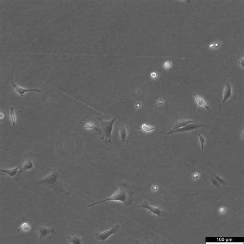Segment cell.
<instances>
[{
    "label": "cell",
    "instance_id": "6da1fadb",
    "mask_svg": "<svg viewBox=\"0 0 244 244\" xmlns=\"http://www.w3.org/2000/svg\"><path fill=\"white\" fill-rule=\"evenodd\" d=\"M102 118V116H101V118L98 119L100 122L99 126L97 128L94 127V128L98 131V134L101 135V138L105 139V142L111 143V135L116 118L108 121H103Z\"/></svg>",
    "mask_w": 244,
    "mask_h": 244
},
{
    "label": "cell",
    "instance_id": "7a4b0ae2",
    "mask_svg": "<svg viewBox=\"0 0 244 244\" xmlns=\"http://www.w3.org/2000/svg\"><path fill=\"white\" fill-rule=\"evenodd\" d=\"M127 195L125 190L123 188H120L117 191L115 192L111 196L105 199L104 200H100L99 202H96L95 203H92L87 206V207H91L92 206H95L96 204L102 203L103 202H107V201H119L122 203H126L127 200Z\"/></svg>",
    "mask_w": 244,
    "mask_h": 244
},
{
    "label": "cell",
    "instance_id": "3957f363",
    "mask_svg": "<svg viewBox=\"0 0 244 244\" xmlns=\"http://www.w3.org/2000/svg\"><path fill=\"white\" fill-rule=\"evenodd\" d=\"M58 173L59 171H55L51 173L46 177L40 180L36 181V184L37 185H47L49 187H52L57 182Z\"/></svg>",
    "mask_w": 244,
    "mask_h": 244
},
{
    "label": "cell",
    "instance_id": "277c9868",
    "mask_svg": "<svg viewBox=\"0 0 244 244\" xmlns=\"http://www.w3.org/2000/svg\"><path fill=\"white\" fill-rule=\"evenodd\" d=\"M121 226L120 225H116L115 226L112 227L110 229L107 231H104L102 233H96L95 234L96 240L101 241L105 242L111 235L115 234L119 231L120 228Z\"/></svg>",
    "mask_w": 244,
    "mask_h": 244
},
{
    "label": "cell",
    "instance_id": "5b68a950",
    "mask_svg": "<svg viewBox=\"0 0 244 244\" xmlns=\"http://www.w3.org/2000/svg\"><path fill=\"white\" fill-rule=\"evenodd\" d=\"M203 127H209V128L210 127L209 126L204 125V124L193 123L189 124L186 125L185 126L183 127L174 130H173V131L169 130V132L167 133V135H169V134H175V133L191 131V130H192L195 129Z\"/></svg>",
    "mask_w": 244,
    "mask_h": 244
},
{
    "label": "cell",
    "instance_id": "8992f818",
    "mask_svg": "<svg viewBox=\"0 0 244 244\" xmlns=\"http://www.w3.org/2000/svg\"><path fill=\"white\" fill-rule=\"evenodd\" d=\"M139 207H142V208H144V209L149 210V211H150V212H152L153 213L157 215L160 217L165 216V215L166 214V212H164V211L161 210L159 208H158V207H154L150 206V204L148 203L147 200H145L143 203H142Z\"/></svg>",
    "mask_w": 244,
    "mask_h": 244
},
{
    "label": "cell",
    "instance_id": "52a82bcc",
    "mask_svg": "<svg viewBox=\"0 0 244 244\" xmlns=\"http://www.w3.org/2000/svg\"><path fill=\"white\" fill-rule=\"evenodd\" d=\"M14 71L12 73V84L13 88L15 89V91L18 93L19 95L22 97H24V94L25 93L28 92H41V90L38 89H25L20 87L19 85H17L16 84L13 82V74Z\"/></svg>",
    "mask_w": 244,
    "mask_h": 244
},
{
    "label": "cell",
    "instance_id": "ba28073f",
    "mask_svg": "<svg viewBox=\"0 0 244 244\" xmlns=\"http://www.w3.org/2000/svg\"><path fill=\"white\" fill-rule=\"evenodd\" d=\"M37 231L39 234V241L44 239L50 234L55 232V229L53 228H48L45 226H40L37 228Z\"/></svg>",
    "mask_w": 244,
    "mask_h": 244
},
{
    "label": "cell",
    "instance_id": "9c48e42d",
    "mask_svg": "<svg viewBox=\"0 0 244 244\" xmlns=\"http://www.w3.org/2000/svg\"><path fill=\"white\" fill-rule=\"evenodd\" d=\"M232 95V85L229 82H226V86L224 91V96H223V100L222 105L226 102L227 100L230 99Z\"/></svg>",
    "mask_w": 244,
    "mask_h": 244
},
{
    "label": "cell",
    "instance_id": "30bf717a",
    "mask_svg": "<svg viewBox=\"0 0 244 244\" xmlns=\"http://www.w3.org/2000/svg\"><path fill=\"white\" fill-rule=\"evenodd\" d=\"M33 167H34L33 162L30 158L25 159L23 165L20 166V169L18 172V175H20L21 173L24 172V171L32 169Z\"/></svg>",
    "mask_w": 244,
    "mask_h": 244
},
{
    "label": "cell",
    "instance_id": "8fae6325",
    "mask_svg": "<svg viewBox=\"0 0 244 244\" xmlns=\"http://www.w3.org/2000/svg\"><path fill=\"white\" fill-rule=\"evenodd\" d=\"M196 121H192V120H180V121H177L173 125L172 129L171 131H173L174 130L177 129L179 128H181L185 126L186 125H188L189 124L195 123Z\"/></svg>",
    "mask_w": 244,
    "mask_h": 244
},
{
    "label": "cell",
    "instance_id": "7c38bea8",
    "mask_svg": "<svg viewBox=\"0 0 244 244\" xmlns=\"http://www.w3.org/2000/svg\"><path fill=\"white\" fill-rule=\"evenodd\" d=\"M68 238L71 244H81L84 243V239L74 233H72L71 235H70Z\"/></svg>",
    "mask_w": 244,
    "mask_h": 244
},
{
    "label": "cell",
    "instance_id": "4fadbf2b",
    "mask_svg": "<svg viewBox=\"0 0 244 244\" xmlns=\"http://www.w3.org/2000/svg\"><path fill=\"white\" fill-rule=\"evenodd\" d=\"M20 169V166H18L17 168H12V169H1L0 171L1 172L7 174L9 175V176L14 177L15 175H16L17 173L19 172Z\"/></svg>",
    "mask_w": 244,
    "mask_h": 244
},
{
    "label": "cell",
    "instance_id": "5bb4252c",
    "mask_svg": "<svg viewBox=\"0 0 244 244\" xmlns=\"http://www.w3.org/2000/svg\"><path fill=\"white\" fill-rule=\"evenodd\" d=\"M194 96L196 102L197 103V104L199 106H202V107H203L207 109V110H210L209 107L207 106L206 102L202 97H200L199 96L196 94H194Z\"/></svg>",
    "mask_w": 244,
    "mask_h": 244
},
{
    "label": "cell",
    "instance_id": "9a60e30c",
    "mask_svg": "<svg viewBox=\"0 0 244 244\" xmlns=\"http://www.w3.org/2000/svg\"><path fill=\"white\" fill-rule=\"evenodd\" d=\"M120 135L121 141L124 142L126 140L127 137V129L124 125H121L120 127Z\"/></svg>",
    "mask_w": 244,
    "mask_h": 244
},
{
    "label": "cell",
    "instance_id": "2e32d148",
    "mask_svg": "<svg viewBox=\"0 0 244 244\" xmlns=\"http://www.w3.org/2000/svg\"><path fill=\"white\" fill-rule=\"evenodd\" d=\"M10 119H11L12 124V125H13V127L15 128V125H16V117L15 111H14V109H13V108L12 107H10Z\"/></svg>",
    "mask_w": 244,
    "mask_h": 244
},
{
    "label": "cell",
    "instance_id": "e0dca14e",
    "mask_svg": "<svg viewBox=\"0 0 244 244\" xmlns=\"http://www.w3.org/2000/svg\"><path fill=\"white\" fill-rule=\"evenodd\" d=\"M30 228H31V227H30V225H28L27 223L25 222V223H23V224H22V225L20 227L19 229H18L17 231H18V232H20L21 230H24V231H27L30 229Z\"/></svg>",
    "mask_w": 244,
    "mask_h": 244
},
{
    "label": "cell",
    "instance_id": "ac0fdd59",
    "mask_svg": "<svg viewBox=\"0 0 244 244\" xmlns=\"http://www.w3.org/2000/svg\"><path fill=\"white\" fill-rule=\"evenodd\" d=\"M155 128L153 127L150 126H149V125H146L145 124H144L143 125H142V129L144 131H146V132H150V131H153V130H154Z\"/></svg>",
    "mask_w": 244,
    "mask_h": 244
},
{
    "label": "cell",
    "instance_id": "d6986e66",
    "mask_svg": "<svg viewBox=\"0 0 244 244\" xmlns=\"http://www.w3.org/2000/svg\"><path fill=\"white\" fill-rule=\"evenodd\" d=\"M212 173H213V175H214V176L216 180L218 181V183H219L220 184H224V185H226V183H225L224 180L222 179V178H220V177H219L218 176H217V175H215V173H214L213 172H212Z\"/></svg>",
    "mask_w": 244,
    "mask_h": 244
},
{
    "label": "cell",
    "instance_id": "ffe728a7",
    "mask_svg": "<svg viewBox=\"0 0 244 244\" xmlns=\"http://www.w3.org/2000/svg\"><path fill=\"white\" fill-rule=\"evenodd\" d=\"M199 139L200 141V144L202 145V152H203V149H204V144L205 143V139L200 134H198Z\"/></svg>",
    "mask_w": 244,
    "mask_h": 244
},
{
    "label": "cell",
    "instance_id": "44dd1931",
    "mask_svg": "<svg viewBox=\"0 0 244 244\" xmlns=\"http://www.w3.org/2000/svg\"><path fill=\"white\" fill-rule=\"evenodd\" d=\"M212 183H213L214 184V185H216V187H218L219 188V184H218V181L216 180V179L215 178H213V179H212Z\"/></svg>",
    "mask_w": 244,
    "mask_h": 244
},
{
    "label": "cell",
    "instance_id": "7402d4cb",
    "mask_svg": "<svg viewBox=\"0 0 244 244\" xmlns=\"http://www.w3.org/2000/svg\"><path fill=\"white\" fill-rule=\"evenodd\" d=\"M171 66V63L169 62H166L164 64V67L165 68H168Z\"/></svg>",
    "mask_w": 244,
    "mask_h": 244
}]
</instances>
